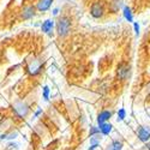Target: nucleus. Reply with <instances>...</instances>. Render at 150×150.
<instances>
[{"instance_id":"1","label":"nucleus","mask_w":150,"mask_h":150,"mask_svg":"<svg viewBox=\"0 0 150 150\" xmlns=\"http://www.w3.org/2000/svg\"><path fill=\"white\" fill-rule=\"evenodd\" d=\"M72 17L70 13H61L57 21V34L60 39H64L72 30Z\"/></svg>"},{"instance_id":"3","label":"nucleus","mask_w":150,"mask_h":150,"mask_svg":"<svg viewBox=\"0 0 150 150\" xmlns=\"http://www.w3.org/2000/svg\"><path fill=\"white\" fill-rule=\"evenodd\" d=\"M110 115H112V113H110V112H108V110L102 112V113L100 114V117H98V121L102 124V122H103V121H106L108 118H110Z\"/></svg>"},{"instance_id":"2","label":"nucleus","mask_w":150,"mask_h":150,"mask_svg":"<svg viewBox=\"0 0 150 150\" xmlns=\"http://www.w3.org/2000/svg\"><path fill=\"white\" fill-rule=\"evenodd\" d=\"M53 0H34V7L39 12H46L52 6Z\"/></svg>"}]
</instances>
